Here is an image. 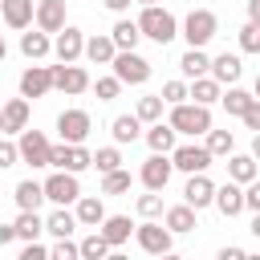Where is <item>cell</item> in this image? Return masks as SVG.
Wrapping results in <instances>:
<instances>
[{
	"label": "cell",
	"mask_w": 260,
	"mask_h": 260,
	"mask_svg": "<svg viewBox=\"0 0 260 260\" xmlns=\"http://www.w3.org/2000/svg\"><path fill=\"white\" fill-rule=\"evenodd\" d=\"M98 232L110 240V248H122L126 240H130V232H134V223H130V215H106L102 223H98Z\"/></svg>",
	"instance_id": "27"
},
{
	"label": "cell",
	"mask_w": 260,
	"mask_h": 260,
	"mask_svg": "<svg viewBox=\"0 0 260 260\" xmlns=\"http://www.w3.org/2000/svg\"><path fill=\"white\" fill-rule=\"evenodd\" d=\"M110 37H114V45L118 49H138V41H142V32H138V20H118L114 28H110Z\"/></svg>",
	"instance_id": "34"
},
{
	"label": "cell",
	"mask_w": 260,
	"mask_h": 260,
	"mask_svg": "<svg viewBox=\"0 0 260 260\" xmlns=\"http://www.w3.org/2000/svg\"><path fill=\"white\" fill-rule=\"evenodd\" d=\"M53 89H61V93L77 98V93H85V89H89V73H85L77 61H61V65H53Z\"/></svg>",
	"instance_id": "11"
},
{
	"label": "cell",
	"mask_w": 260,
	"mask_h": 260,
	"mask_svg": "<svg viewBox=\"0 0 260 260\" xmlns=\"http://www.w3.org/2000/svg\"><path fill=\"white\" fill-rule=\"evenodd\" d=\"M53 53H57V61H77L85 53V32L73 28V24H65L57 32V41H53Z\"/></svg>",
	"instance_id": "15"
},
{
	"label": "cell",
	"mask_w": 260,
	"mask_h": 260,
	"mask_svg": "<svg viewBox=\"0 0 260 260\" xmlns=\"http://www.w3.org/2000/svg\"><path fill=\"white\" fill-rule=\"evenodd\" d=\"M12 228H16V240H37V236L45 232V219H41L37 211H20V215L12 219Z\"/></svg>",
	"instance_id": "36"
},
{
	"label": "cell",
	"mask_w": 260,
	"mask_h": 260,
	"mask_svg": "<svg viewBox=\"0 0 260 260\" xmlns=\"http://www.w3.org/2000/svg\"><path fill=\"white\" fill-rule=\"evenodd\" d=\"M248 20H256V24H260V0H248Z\"/></svg>",
	"instance_id": "53"
},
{
	"label": "cell",
	"mask_w": 260,
	"mask_h": 260,
	"mask_svg": "<svg viewBox=\"0 0 260 260\" xmlns=\"http://www.w3.org/2000/svg\"><path fill=\"white\" fill-rule=\"evenodd\" d=\"M162 106H167V102H162V93H146V98H138L134 114H138V122H146V126H150V122H158V118H162Z\"/></svg>",
	"instance_id": "37"
},
{
	"label": "cell",
	"mask_w": 260,
	"mask_h": 260,
	"mask_svg": "<svg viewBox=\"0 0 260 260\" xmlns=\"http://www.w3.org/2000/svg\"><path fill=\"white\" fill-rule=\"evenodd\" d=\"M49 146H53V142H49L41 130H28V126H24V130L16 134V150H20V162H28L32 171H37V167H49Z\"/></svg>",
	"instance_id": "8"
},
{
	"label": "cell",
	"mask_w": 260,
	"mask_h": 260,
	"mask_svg": "<svg viewBox=\"0 0 260 260\" xmlns=\"http://www.w3.org/2000/svg\"><path fill=\"white\" fill-rule=\"evenodd\" d=\"M223 167H228V179H236V183H252V179L260 175L256 158H252V154H236V150L228 154V162H223Z\"/></svg>",
	"instance_id": "29"
},
{
	"label": "cell",
	"mask_w": 260,
	"mask_h": 260,
	"mask_svg": "<svg viewBox=\"0 0 260 260\" xmlns=\"http://www.w3.org/2000/svg\"><path fill=\"white\" fill-rule=\"evenodd\" d=\"M162 102H167V106L187 102V81H167V85H162Z\"/></svg>",
	"instance_id": "45"
},
{
	"label": "cell",
	"mask_w": 260,
	"mask_h": 260,
	"mask_svg": "<svg viewBox=\"0 0 260 260\" xmlns=\"http://www.w3.org/2000/svg\"><path fill=\"white\" fill-rule=\"evenodd\" d=\"M28 126V98H12L0 106V134H20Z\"/></svg>",
	"instance_id": "16"
},
{
	"label": "cell",
	"mask_w": 260,
	"mask_h": 260,
	"mask_svg": "<svg viewBox=\"0 0 260 260\" xmlns=\"http://www.w3.org/2000/svg\"><path fill=\"white\" fill-rule=\"evenodd\" d=\"M93 167L106 175V171H114V167H122V154H118V146H102L98 154H93Z\"/></svg>",
	"instance_id": "43"
},
{
	"label": "cell",
	"mask_w": 260,
	"mask_h": 260,
	"mask_svg": "<svg viewBox=\"0 0 260 260\" xmlns=\"http://www.w3.org/2000/svg\"><path fill=\"white\" fill-rule=\"evenodd\" d=\"M49 167L81 175V171L93 167V154L85 150V142H53V146H49Z\"/></svg>",
	"instance_id": "5"
},
{
	"label": "cell",
	"mask_w": 260,
	"mask_h": 260,
	"mask_svg": "<svg viewBox=\"0 0 260 260\" xmlns=\"http://www.w3.org/2000/svg\"><path fill=\"white\" fill-rule=\"evenodd\" d=\"M110 134H114V142H118V146L134 142V138L142 134V122H138V114H118V118L110 122Z\"/></svg>",
	"instance_id": "30"
},
{
	"label": "cell",
	"mask_w": 260,
	"mask_h": 260,
	"mask_svg": "<svg viewBox=\"0 0 260 260\" xmlns=\"http://www.w3.org/2000/svg\"><path fill=\"white\" fill-rule=\"evenodd\" d=\"M49 256H53V260H81V248H77L69 236H57V244L49 248Z\"/></svg>",
	"instance_id": "42"
},
{
	"label": "cell",
	"mask_w": 260,
	"mask_h": 260,
	"mask_svg": "<svg viewBox=\"0 0 260 260\" xmlns=\"http://www.w3.org/2000/svg\"><path fill=\"white\" fill-rule=\"evenodd\" d=\"M138 32L150 37L154 45H167V41L179 37V20H175V12H167L162 4H142V12H138Z\"/></svg>",
	"instance_id": "1"
},
{
	"label": "cell",
	"mask_w": 260,
	"mask_h": 260,
	"mask_svg": "<svg viewBox=\"0 0 260 260\" xmlns=\"http://www.w3.org/2000/svg\"><path fill=\"white\" fill-rule=\"evenodd\" d=\"M162 223H167L175 236L195 232V207H191V203H175V207H167V211H162Z\"/></svg>",
	"instance_id": "28"
},
{
	"label": "cell",
	"mask_w": 260,
	"mask_h": 260,
	"mask_svg": "<svg viewBox=\"0 0 260 260\" xmlns=\"http://www.w3.org/2000/svg\"><path fill=\"white\" fill-rule=\"evenodd\" d=\"M122 191H130V171H122V167L106 171L102 175V195H122Z\"/></svg>",
	"instance_id": "39"
},
{
	"label": "cell",
	"mask_w": 260,
	"mask_h": 260,
	"mask_svg": "<svg viewBox=\"0 0 260 260\" xmlns=\"http://www.w3.org/2000/svg\"><path fill=\"white\" fill-rule=\"evenodd\" d=\"M49 256V248L45 244H37V240H24V248H20V260H45Z\"/></svg>",
	"instance_id": "49"
},
{
	"label": "cell",
	"mask_w": 260,
	"mask_h": 260,
	"mask_svg": "<svg viewBox=\"0 0 260 260\" xmlns=\"http://www.w3.org/2000/svg\"><path fill=\"white\" fill-rule=\"evenodd\" d=\"M89 89L98 93V102H114V98L122 93V81L110 73V77H98V81H89Z\"/></svg>",
	"instance_id": "41"
},
{
	"label": "cell",
	"mask_w": 260,
	"mask_h": 260,
	"mask_svg": "<svg viewBox=\"0 0 260 260\" xmlns=\"http://www.w3.org/2000/svg\"><path fill=\"white\" fill-rule=\"evenodd\" d=\"M134 240H138V248L150 252V256H171V252H175V232H171L167 223H158V219L134 223Z\"/></svg>",
	"instance_id": "3"
},
{
	"label": "cell",
	"mask_w": 260,
	"mask_h": 260,
	"mask_svg": "<svg viewBox=\"0 0 260 260\" xmlns=\"http://www.w3.org/2000/svg\"><path fill=\"white\" fill-rule=\"evenodd\" d=\"M252 98H260V73H256V81H252Z\"/></svg>",
	"instance_id": "57"
},
{
	"label": "cell",
	"mask_w": 260,
	"mask_h": 260,
	"mask_svg": "<svg viewBox=\"0 0 260 260\" xmlns=\"http://www.w3.org/2000/svg\"><path fill=\"white\" fill-rule=\"evenodd\" d=\"M89 130H93V118H89V110H61L57 114V134H61V142H85L89 138Z\"/></svg>",
	"instance_id": "10"
},
{
	"label": "cell",
	"mask_w": 260,
	"mask_h": 260,
	"mask_svg": "<svg viewBox=\"0 0 260 260\" xmlns=\"http://www.w3.org/2000/svg\"><path fill=\"white\" fill-rule=\"evenodd\" d=\"M248 154H252V158H260V130L252 134V150H248Z\"/></svg>",
	"instance_id": "55"
},
{
	"label": "cell",
	"mask_w": 260,
	"mask_h": 260,
	"mask_svg": "<svg viewBox=\"0 0 260 260\" xmlns=\"http://www.w3.org/2000/svg\"><path fill=\"white\" fill-rule=\"evenodd\" d=\"M244 211H260V175L244 183Z\"/></svg>",
	"instance_id": "47"
},
{
	"label": "cell",
	"mask_w": 260,
	"mask_h": 260,
	"mask_svg": "<svg viewBox=\"0 0 260 260\" xmlns=\"http://www.w3.org/2000/svg\"><path fill=\"white\" fill-rule=\"evenodd\" d=\"M32 12L37 0H0V16L8 28H32Z\"/></svg>",
	"instance_id": "19"
},
{
	"label": "cell",
	"mask_w": 260,
	"mask_h": 260,
	"mask_svg": "<svg viewBox=\"0 0 260 260\" xmlns=\"http://www.w3.org/2000/svg\"><path fill=\"white\" fill-rule=\"evenodd\" d=\"M219 93H223V85H219L211 73H203V77H191V81H187V98H191V102H199V106L219 102Z\"/></svg>",
	"instance_id": "24"
},
{
	"label": "cell",
	"mask_w": 260,
	"mask_h": 260,
	"mask_svg": "<svg viewBox=\"0 0 260 260\" xmlns=\"http://www.w3.org/2000/svg\"><path fill=\"white\" fill-rule=\"evenodd\" d=\"M240 118H244V126L256 134V130H260V98H252V102L244 106V114H240Z\"/></svg>",
	"instance_id": "48"
},
{
	"label": "cell",
	"mask_w": 260,
	"mask_h": 260,
	"mask_svg": "<svg viewBox=\"0 0 260 260\" xmlns=\"http://www.w3.org/2000/svg\"><path fill=\"white\" fill-rule=\"evenodd\" d=\"M203 138H207L203 146L211 150V158H228V154L236 150V134H232V130H207Z\"/></svg>",
	"instance_id": "35"
},
{
	"label": "cell",
	"mask_w": 260,
	"mask_h": 260,
	"mask_svg": "<svg viewBox=\"0 0 260 260\" xmlns=\"http://www.w3.org/2000/svg\"><path fill=\"white\" fill-rule=\"evenodd\" d=\"M240 256H244L240 244H223V248H219V260H240Z\"/></svg>",
	"instance_id": "50"
},
{
	"label": "cell",
	"mask_w": 260,
	"mask_h": 260,
	"mask_svg": "<svg viewBox=\"0 0 260 260\" xmlns=\"http://www.w3.org/2000/svg\"><path fill=\"white\" fill-rule=\"evenodd\" d=\"M77 195H81V183H77L73 171H53V175L45 179V199H49V203L69 207V203H77Z\"/></svg>",
	"instance_id": "9"
},
{
	"label": "cell",
	"mask_w": 260,
	"mask_h": 260,
	"mask_svg": "<svg viewBox=\"0 0 260 260\" xmlns=\"http://www.w3.org/2000/svg\"><path fill=\"white\" fill-rule=\"evenodd\" d=\"M219 85H236L240 81V73H244V61L236 57V53H219V57H211V69H207Z\"/></svg>",
	"instance_id": "21"
},
{
	"label": "cell",
	"mask_w": 260,
	"mask_h": 260,
	"mask_svg": "<svg viewBox=\"0 0 260 260\" xmlns=\"http://www.w3.org/2000/svg\"><path fill=\"white\" fill-rule=\"evenodd\" d=\"M77 248H81V260H106V256H114L110 240H106V236H102L98 228H93V232H89V236H85V240H81Z\"/></svg>",
	"instance_id": "33"
},
{
	"label": "cell",
	"mask_w": 260,
	"mask_h": 260,
	"mask_svg": "<svg viewBox=\"0 0 260 260\" xmlns=\"http://www.w3.org/2000/svg\"><path fill=\"white\" fill-rule=\"evenodd\" d=\"M211 199H215V183L207 179V171L187 175V183H183V203H191V207L199 211V207H207Z\"/></svg>",
	"instance_id": "14"
},
{
	"label": "cell",
	"mask_w": 260,
	"mask_h": 260,
	"mask_svg": "<svg viewBox=\"0 0 260 260\" xmlns=\"http://www.w3.org/2000/svg\"><path fill=\"white\" fill-rule=\"evenodd\" d=\"M16 162H20V150H16V142L0 138V171H8V167H16Z\"/></svg>",
	"instance_id": "46"
},
{
	"label": "cell",
	"mask_w": 260,
	"mask_h": 260,
	"mask_svg": "<svg viewBox=\"0 0 260 260\" xmlns=\"http://www.w3.org/2000/svg\"><path fill=\"white\" fill-rule=\"evenodd\" d=\"M134 207H138V215H142V219H158V215L167 211V207H162V191H146V195H138V203H134Z\"/></svg>",
	"instance_id": "40"
},
{
	"label": "cell",
	"mask_w": 260,
	"mask_h": 260,
	"mask_svg": "<svg viewBox=\"0 0 260 260\" xmlns=\"http://www.w3.org/2000/svg\"><path fill=\"white\" fill-rule=\"evenodd\" d=\"M20 53H24L28 61H45V57L53 53V41H49V32H45V28L20 32Z\"/></svg>",
	"instance_id": "25"
},
{
	"label": "cell",
	"mask_w": 260,
	"mask_h": 260,
	"mask_svg": "<svg viewBox=\"0 0 260 260\" xmlns=\"http://www.w3.org/2000/svg\"><path fill=\"white\" fill-rule=\"evenodd\" d=\"M167 122H171L179 134H187V138H199V134L211 130V106H199V102H175Z\"/></svg>",
	"instance_id": "2"
},
{
	"label": "cell",
	"mask_w": 260,
	"mask_h": 260,
	"mask_svg": "<svg viewBox=\"0 0 260 260\" xmlns=\"http://www.w3.org/2000/svg\"><path fill=\"white\" fill-rule=\"evenodd\" d=\"M32 24L45 28V32H61L65 28V0H37Z\"/></svg>",
	"instance_id": "17"
},
{
	"label": "cell",
	"mask_w": 260,
	"mask_h": 260,
	"mask_svg": "<svg viewBox=\"0 0 260 260\" xmlns=\"http://www.w3.org/2000/svg\"><path fill=\"white\" fill-rule=\"evenodd\" d=\"M171 175H175L171 154H154V150H150V158L138 167V183H142L146 191H162V187L171 183Z\"/></svg>",
	"instance_id": "12"
},
{
	"label": "cell",
	"mask_w": 260,
	"mask_h": 260,
	"mask_svg": "<svg viewBox=\"0 0 260 260\" xmlns=\"http://www.w3.org/2000/svg\"><path fill=\"white\" fill-rule=\"evenodd\" d=\"M12 240H16V228H12V223H0V248L12 244Z\"/></svg>",
	"instance_id": "51"
},
{
	"label": "cell",
	"mask_w": 260,
	"mask_h": 260,
	"mask_svg": "<svg viewBox=\"0 0 260 260\" xmlns=\"http://www.w3.org/2000/svg\"><path fill=\"white\" fill-rule=\"evenodd\" d=\"M73 215H77L81 228H98V223L106 219V203H102V195H77Z\"/></svg>",
	"instance_id": "22"
},
{
	"label": "cell",
	"mask_w": 260,
	"mask_h": 260,
	"mask_svg": "<svg viewBox=\"0 0 260 260\" xmlns=\"http://www.w3.org/2000/svg\"><path fill=\"white\" fill-rule=\"evenodd\" d=\"M12 199H16L20 211H37V207L45 203V183H37V179H20L16 191H12Z\"/></svg>",
	"instance_id": "26"
},
{
	"label": "cell",
	"mask_w": 260,
	"mask_h": 260,
	"mask_svg": "<svg viewBox=\"0 0 260 260\" xmlns=\"http://www.w3.org/2000/svg\"><path fill=\"white\" fill-rule=\"evenodd\" d=\"M215 207H219V215H240L244 211V183H236V179H228L223 187H215V199H211Z\"/></svg>",
	"instance_id": "18"
},
{
	"label": "cell",
	"mask_w": 260,
	"mask_h": 260,
	"mask_svg": "<svg viewBox=\"0 0 260 260\" xmlns=\"http://www.w3.org/2000/svg\"><path fill=\"white\" fill-rule=\"evenodd\" d=\"M110 69H114V77L122 81V85H142V81H150V61L146 57H138L134 49H118L114 53V61H110Z\"/></svg>",
	"instance_id": "4"
},
{
	"label": "cell",
	"mask_w": 260,
	"mask_h": 260,
	"mask_svg": "<svg viewBox=\"0 0 260 260\" xmlns=\"http://www.w3.org/2000/svg\"><path fill=\"white\" fill-rule=\"evenodd\" d=\"M179 69H183L187 81H191V77H203V73L211 69V57H207L203 49H191V45H187V53L179 57Z\"/></svg>",
	"instance_id": "32"
},
{
	"label": "cell",
	"mask_w": 260,
	"mask_h": 260,
	"mask_svg": "<svg viewBox=\"0 0 260 260\" xmlns=\"http://www.w3.org/2000/svg\"><path fill=\"white\" fill-rule=\"evenodd\" d=\"M53 89V65H28L20 73V98H45Z\"/></svg>",
	"instance_id": "13"
},
{
	"label": "cell",
	"mask_w": 260,
	"mask_h": 260,
	"mask_svg": "<svg viewBox=\"0 0 260 260\" xmlns=\"http://www.w3.org/2000/svg\"><path fill=\"white\" fill-rule=\"evenodd\" d=\"M134 4H158V0H134Z\"/></svg>",
	"instance_id": "58"
},
{
	"label": "cell",
	"mask_w": 260,
	"mask_h": 260,
	"mask_svg": "<svg viewBox=\"0 0 260 260\" xmlns=\"http://www.w3.org/2000/svg\"><path fill=\"white\" fill-rule=\"evenodd\" d=\"M215 32H219V20H215L211 8H191V12L183 16V37H187L191 49H203Z\"/></svg>",
	"instance_id": "6"
},
{
	"label": "cell",
	"mask_w": 260,
	"mask_h": 260,
	"mask_svg": "<svg viewBox=\"0 0 260 260\" xmlns=\"http://www.w3.org/2000/svg\"><path fill=\"white\" fill-rule=\"evenodd\" d=\"M142 138H146V146H150L154 154H171V150H175V142H179V130H175L171 122H162V118H158V122H150V130H146Z\"/></svg>",
	"instance_id": "20"
},
{
	"label": "cell",
	"mask_w": 260,
	"mask_h": 260,
	"mask_svg": "<svg viewBox=\"0 0 260 260\" xmlns=\"http://www.w3.org/2000/svg\"><path fill=\"white\" fill-rule=\"evenodd\" d=\"M81 223H77V215L69 211V207H57V211H49L45 215V232L49 236H73Z\"/></svg>",
	"instance_id": "31"
},
{
	"label": "cell",
	"mask_w": 260,
	"mask_h": 260,
	"mask_svg": "<svg viewBox=\"0 0 260 260\" xmlns=\"http://www.w3.org/2000/svg\"><path fill=\"white\" fill-rule=\"evenodd\" d=\"M8 57V41H4V32H0V61Z\"/></svg>",
	"instance_id": "56"
},
{
	"label": "cell",
	"mask_w": 260,
	"mask_h": 260,
	"mask_svg": "<svg viewBox=\"0 0 260 260\" xmlns=\"http://www.w3.org/2000/svg\"><path fill=\"white\" fill-rule=\"evenodd\" d=\"M219 102H223V110H228V114H236V118H240V114H244V106L252 102V93H248V89H240V85H228V89L219 93Z\"/></svg>",
	"instance_id": "38"
},
{
	"label": "cell",
	"mask_w": 260,
	"mask_h": 260,
	"mask_svg": "<svg viewBox=\"0 0 260 260\" xmlns=\"http://www.w3.org/2000/svg\"><path fill=\"white\" fill-rule=\"evenodd\" d=\"M240 49H244V53H260V24H256V20H248V24L240 28Z\"/></svg>",
	"instance_id": "44"
},
{
	"label": "cell",
	"mask_w": 260,
	"mask_h": 260,
	"mask_svg": "<svg viewBox=\"0 0 260 260\" xmlns=\"http://www.w3.org/2000/svg\"><path fill=\"white\" fill-rule=\"evenodd\" d=\"M114 53H118V45H114L110 32H93V37H85V53H81V57H89L93 65H110Z\"/></svg>",
	"instance_id": "23"
},
{
	"label": "cell",
	"mask_w": 260,
	"mask_h": 260,
	"mask_svg": "<svg viewBox=\"0 0 260 260\" xmlns=\"http://www.w3.org/2000/svg\"><path fill=\"white\" fill-rule=\"evenodd\" d=\"M248 232H252V236L260 240V211H252V223H248Z\"/></svg>",
	"instance_id": "54"
},
{
	"label": "cell",
	"mask_w": 260,
	"mask_h": 260,
	"mask_svg": "<svg viewBox=\"0 0 260 260\" xmlns=\"http://www.w3.org/2000/svg\"><path fill=\"white\" fill-rule=\"evenodd\" d=\"M171 167L183 171V175L207 171V167H211V150H207L203 142H175V150H171Z\"/></svg>",
	"instance_id": "7"
},
{
	"label": "cell",
	"mask_w": 260,
	"mask_h": 260,
	"mask_svg": "<svg viewBox=\"0 0 260 260\" xmlns=\"http://www.w3.org/2000/svg\"><path fill=\"white\" fill-rule=\"evenodd\" d=\"M102 4H106V8H110V12H126V8H130V4H134V0H102Z\"/></svg>",
	"instance_id": "52"
}]
</instances>
